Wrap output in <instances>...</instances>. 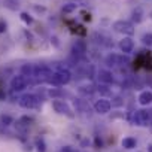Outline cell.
<instances>
[{
	"label": "cell",
	"mask_w": 152,
	"mask_h": 152,
	"mask_svg": "<svg viewBox=\"0 0 152 152\" xmlns=\"http://www.w3.org/2000/svg\"><path fill=\"white\" fill-rule=\"evenodd\" d=\"M54 76V70L45 64H36L33 70V79L36 84H49Z\"/></svg>",
	"instance_id": "obj_1"
},
{
	"label": "cell",
	"mask_w": 152,
	"mask_h": 152,
	"mask_svg": "<svg viewBox=\"0 0 152 152\" xmlns=\"http://www.w3.org/2000/svg\"><path fill=\"white\" fill-rule=\"evenodd\" d=\"M34 84L36 82H34L33 78H27V76H24L21 73L20 75H15L14 78L11 79V82H9L12 93H21V91L27 90L28 87H33Z\"/></svg>",
	"instance_id": "obj_2"
},
{
	"label": "cell",
	"mask_w": 152,
	"mask_h": 152,
	"mask_svg": "<svg viewBox=\"0 0 152 152\" xmlns=\"http://www.w3.org/2000/svg\"><path fill=\"white\" fill-rule=\"evenodd\" d=\"M18 104L23 109H36L40 104V99L33 93H26L18 99Z\"/></svg>",
	"instance_id": "obj_3"
},
{
	"label": "cell",
	"mask_w": 152,
	"mask_h": 152,
	"mask_svg": "<svg viewBox=\"0 0 152 152\" xmlns=\"http://www.w3.org/2000/svg\"><path fill=\"white\" fill-rule=\"evenodd\" d=\"M52 109L58 113V115H66L69 118H73L75 116V110L70 107V104L67 102H64L63 99H54L52 100Z\"/></svg>",
	"instance_id": "obj_4"
},
{
	"label": "cell",
	"mask_w": 152,
	"mask_h": 152,
	"mask_svg": "<svg viewBox=\"0 0 152 152\" xmlns=\"http://www.w3.org/2000/svg\"><path fill=\"white\" fill-rule=\"evenodd\" d=\"M112 28L116 31V33H121L124 36H133L134 34V24L131 21H125V20H119V21H115L112 24Z\"/></svg>",
	"instance_id": "obj_5"
},
{
	"label": "cell",
	"mask_w": 152,
	"mask_h": 152,
	"mask_svg": "<svg viewBox=\"0 0 152 152\" xmlns=\"http://www.w3.org/2000/svg\"><path fill=\"white\" fill-rule=\"evenodd\" d=\"M93 109H94V112L99 113V115H107V113L110 112V109H112L110 99H107V97H99V99L94 102Z\"/></svg>",
	"instance_id": "obj_6"
},
{
	"label": "cell",
	"mask_w": 152,
	"mask_h": 152,
	"mask_svg": "<svg viewBox=\"0 0 152 152\" xmlns=\"http://www.w3.org/2000/svg\"><path fill=\"white\" fill-rule=\"evenodd\" d=\"M96 79L99 81V84H106V85H110L115 82L113 73L109 69H99L97 75H96Z\"/></svg>",
	"instance_id": "obj_7"
},
{
	"label": "cell",
	"mask_w": 152,
	"mask_h": 152,
	"mask_svg": "<svg viewBox=\"0 0 152 152\" xmlns=\"http://www.w3.org/2000/svg\"><path fill=\"white\" fill-rule=\"evenodd\" d=\"M88 51V43L85 39L79 37V39H76L73 42V46H72V54L75 55H78V57H84Z\"/></svg>",
	"instance_id": "obj_8"
},
{
	"label": "cell",
	"mask_w": 152,
	"mask_h": 152,
	"mask_svg": "<svg viewBox=\"0 0 152 152\" xmlns=\"http://www.w3.org/2000/svg\"><path fill=\"white\" fill-rule=\"evenodd\" d=\"M134 40H133V37H130V36H124L121 40H119V43H118V48L121 49V52L122 54H125V55H130L133 51H134Z\"/></svg>",
	"instance_id": "obj_9"
},
{
	"label": "cell",
	"mask_w": 152,
	"mask_h": 152,
	"mask_svg": "<svg viewBox=\"0 0 152 152\" xmlns=\"http://www.w3.org/2000/svg\"><path fill=\"white\" fill-rule=\"evenodd\" d=\"M78 94H79L82 99L91 97V96L96 94V85H94V84H84V85H79V87H78Z\"/></svg>",
	"instance_id": "obj_10"
},
{
	"label": "cell",
	"mask_w": 152,
	"mask_h": 152,
	"mask_svg": "<svg viewBox=\"0 0 152 152\" xmlns=\"http://www.w3.org/2000/svg\"><path fill=\"white\" fill-rule=\"evenodd\" d=\"M73 104H75V110L76 112H81V113H90L91 112L90 103L87 100H84V99H75Z\"/></svg>",
	"instance_id": "obj_11"
},
{
	"label": "cell",
	"mask_w": 152,
	"mask_h": 152,
	"mask_svg": "<svg viewBox=\"0 0 152 152\" xmlns=\"http://www.w3.org/2000/svg\"><path fill=\"white\" fill-rule=\"evenodd\" d=\"M137 102H139V104L143 106V107L151 106V104H152V91H151V90H143V91L139 94Z\"/></svg>",
	"instance_id": "obj_12"
},
{
	"label": "cell",
	"mask_w": 152,
	"mask_h": 152,
	"mask_svg": "<svg viewBox=\"0 0 152 152\" xmlns=\"http://www.w3.org/2000/svg\"><path fill=\"white\" fill-rule=\"evenodd\" d=\"M142 21H143V9L140 6H137L131 12V23L133 24H140Z\"/></svg>",
	"instance_id": "obj_13"
},
{
	"label": "cell",
	"mask_w": 152,
	"mask_h": 152,
	"mask_svg": "<svg viewBox=\"0 0 152 152\" xmlns=\"http://www.w3.org/2000/svg\"><path fill=\"white\" fill-rule=\"evenodd\" d=\"M46 94H48V97H49L51 100H54V99H61V97H63V90L58 88V87H52V88H48Z\"/></svg>",
	"instance_id": "obj_14"
},
{
	"label": "cell",
	"mask_w": 152,
	"mask_h": 152,
	"mask_svg": "<svg viewBox=\"0 0 152 152\" xmlns=\"http://www.w3.org/2000/svg\"><path fill=\"white\" fill-rule=\"evenodd\" d=\"M121 145H122V148L124 149H134L136 146H137V140L134 139V137H124L122 139V142H121Z\"/></svg>",
	"instance_id": "obj_15"
},
{
	"label": "cell",
	"mask_w": 152,
	"mask_h": 152,
	"mask_svg": "<svg viewBox=\"0 0 152 152\" xmlns=\"http://www.w3.org/2000/svg\"><path fill=\"white\" fill-rule=\"evenodd\" d=\"M104 63H106V66H107V67H118V54L110 52V54L106 57Z\"/></svg>",
	"instance_id": "obj_16"
},
{
	"label": "cell",
	"mask_w": 152,
	"mask_h": 152,
	"mask_svg": "<svg viewBox=\"0 0 152 152\" xmlns=\"http://www.w3.org/2000/svg\"><path fill=\"white\" fill-rule=\"evenodd\" d=\"M96 93H99L100 97H106V96H110V88L106 84H97L96 85Z\"/></svg>",
	"instance_id": "obj_17"
},
{
	"label": "cell",
	"mask_w": 152,
	"mask_h": 152,
	"mask_svg": "<svg viewBox=\"0 0 152 152\" xmlns=\"http://www.w3.org/2000/svg\"><path fill=\"white\" fill-rule=\"evenodd\" d=\"M79 8V5L76 3V2H69V3H66L63 8H61V12L63 14H72V12H75L76 9Z\"/></svg>",
	"instance_id": "obj_18"
},
{
	"label": "cell",
	"mask_w": 152,
	"mask_h": 152,
	"mask_svg": "<svg viewBox=\"0 0 152 152\" xmlns=\"http://www.w3.org/2000/svg\"><path fill=\"white\" fill-rule=\"evenodd\" d=\"M33 70H34V66L33 64H24V66H21V75L27 76V78H33Z\"/></svg>",
	"instance_id": "obj_19"
},
{
	"label": "cell",
	"mask_w": 152,
	"mask_h": 152,
	"mask_svg": "<svg viewBox=\"0 0 152 152\" xmlns=\"http://www.w3.org/2000/svg\"><path fill=\"white\" fill-rule=\"evenodd\" d=\"M15 122V119L11 116V115H0V124L3 127H9Z\"/></svg>",
	"instance_id": "obj_20"
},
{
	"label": "cell",
	"mask_w": 152,
	"mask_h": 152,
	"mask_svg": "<svg viewBox=\"0 0 152 152\" xmlns=\"http://www.w3.org/2000/svg\"><path fill=\"white\" fill-rule=\"evenodd\" d=\"M34 148H36L37 152H46V143H45V140H43L42 137H37Z\"/></svg>",
	"instance_id": "obj_21"
},
{
	"label": "cell",
	"mask_w": 152,
	"mask_h": 152,
	"mask_svg": "<svg viewBox=\"0 0 152 152\" xmlns=\"http://www.w3.org/2000/svg\"><path fill=\"white\" fill-rule=\"evenodd\" d=\"M140 40H142V43H143L146 48H151V46H152V33H145Z\"/></svg>",
	"instance_id": "obj_22"
},
{
	"label": "cell",
	"mask_w": 152,
	"mask_h": 152,
	"mask_svg": "<svg viewBox=\"0 0 152 152\" xmlns=\"http://www.w3.org/2000/svg\"><path fill=\"white\" fill-rule=\"evenodd\" d=\"M20 18H21V21L24 23V24H27V26H30V24H33V17L31 15H28L27 12H21L20 14Z\"/></svg>",
	"instance_id": "obj_23"
},
{
	"label": "cell",
	"mask_w": 152,
	"mask_h": 152,
	"mask_svg": "<svg viewBox=\"0 0 152 152\" xmlns=\"http://www.w3.org/2000/svg\"><path fill=\"white\" fill-rule=\"evenodd\" d=\"M3 3H5V6L6 8H9L11 11H17L18 9V0H3Z\"/></svg>",
	"instance_id": "obj_24"
},
{
	"label": "cell",
	"mask_w": 152,
	"mask_h": 152,
	"mask_svg": "<svg viewBox=\"0 0 152 152\" xmlns=\"http://www.w3.org/2000/svg\"><path fill=\"white\" fill-rule=\"evenodd\" d=\"M18 121H20V122H23L26 127H30V125L34 122V118H33V116H28V115H23Z\"/></svg>",
	"instance_id": "obj_25"
},
{
	"label": "cell",
	"mask_w": 152,
	"mask_h": 152,
	"mask_svg": "<svg viewBox=\"0 0 152 152\" xmlns=\"http://www.w3.org/2000/svg\"><path fill=\"white\" fill-rule=\"evenodd\" d=\"M112 102V107H121V106H124V100H122V97H119V96H116V97H112L110 99Z\"/></svg>",
	"instance_id": "obj_26"
},
{
	"label": "cell",
	"mask_w": 152,
	"mask_h": 152,
	"mask_svg": "<svg viewBox=\"0 0 152 152\" xmlns=\"http://www.w3.org/2000/svg\"><path fill=\"white\" fill-rule=\"evenodd\" d=\"M94 146H96L97 149H102V148H103V140L100 139V136H96V137H94Z\"/></svg>",
	"instance_id": "obj_27"
},
{
	"label": "cell",
	"mask_w": 152,
	"mask_h": 152,
	"mask_svg": "<svg viewBox=\"0 0 152 152\" xmlns=\"http://www.w3.org/2000/svg\"><path fill=\"white\" fill-rule=\"evenodd\" d=\"M51 45L54 46V48H60V40H58V37L57 36H51Z\"/></svg>",
	"instance_id": "obj_28"
},
{
	"label": "cell",
	"mask_w": 152,
	"mask_h": 152,
	"mask_svg": "<svg viewBox=\"0 0 152 152\" xmlns=\"http://www.w3.org/2000/svg\"><path fill=\"white\" fill-rule=\"evenodd\" d=\"M8 30V24L3 18H0V33H5Z\"/></svg>",
	"instance_id": "obj_29"
},
{
	"label": "cell",
	"mask_w": 152,
	"mask_h": 152,
	"mask_svg": "<svg viewBox=\"0 0 152 152\" xmlns=\"http://www.w3.org/2000/svg\"><path fill=\"white\" fill-rule=\"evenodd\" d=\"M34 9H36L37 12H45V8H37V6H34Z\"/></svg>",
	"instance_id": "obj_30"
},
{
	"label": "cell",
	"mask_w": 152,
	"mask_h": 152,
	"mask_svg": "<svg viewBox=\"0 0 152 152\" xmlns=\"http://www.w3.org/2000/svg\"><path fill=\"white\" fill-rule=\"evenodd\" d=\"M148 152H152V143L148 145Z\"/></svg>",
	"instance_id": "obj_31"
},
{
	"label": "cell",
	"mask_w": 152,
	"mask_h": 152,
	"mask_svg": "<svg viewBox=\"0 0 152 152\" xmlns=\"http://www.w3.org/2000/svg\"><path fill=\"white\" fill-rule=\"evenodd\" d=\"M149 130H151V133H152V124H151V125H149Z\"/></svg>",
	"instance_id": "obj_32"
}]
</instances>
